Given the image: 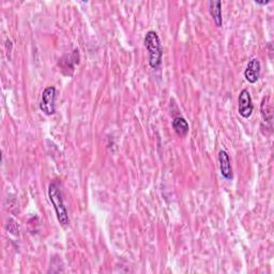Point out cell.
<instances>
[{
  "instance_id": "cell-1",
  "label": "cell",
  "mask_w": 274,
  "mask_h": 274,
  "mask_svg": "<svg viewBox=\"0 0 274 274\" xmlns=\"http://www.w3.org/2000/svg\"><path fill=\"white\" fill-rule=\"evenodd\" d=\"M145 47L149 54V65L152 69H158L162 65L163 50L160 38L155 31L150 30L146 33L144 40Z\"/></svg>"
},
{
  "instance_id": "cell-2",
  "label": "cell",
  "mask_w": 274,
  "mask_h": 274,
  "mask_svg": "<svg viewBox=\"0 0 274 274\" xmlns=\"http://www.w3.org/2000/svg\"><path fill=\"white\" fill-rule=\"evenodd\" d=\"M48 197L49 200L54 206V209L56 211V215L61 225H68L69 224V215L68 211L65 206V201L63 198V193L60 191V188L58 183L52 182L48 187Z\"/></svg>"
},
{
  "instance_id": "cell-3",
  "label": "cell",
  "mask_w": 274,
  "mask_h": 274,
  "mask_svg": "<svg viewBox=\"0 0 274 274\" xmlns=\"http://www.w3.org/2000/svg\"><path fill=\"white\" fill-rule=\"evenodd\" d=\"M56 88L55 87H47L42 92L41 102H40V109L44 113L51 116L56 112Z\"/></svg>"
},
{
  "instance_id": "cell-4",
  "label": "cell",
  "mask_w": 274,
  "mask_h": 274,
  "mask_svg": "<svg viewBox=\"0 0 274 274\" xmlns=\"http://www.w3.org/2000/svg\"><path fill=\"white\" fill-rule=\"evenodd\" d=\"M238 102H239V107H238L239 114L245 119L250 118L254 109L250 91L247 89H243L239 94V100H238Z\"/></svg>"
},
{
  "instance_id": "cell-5",
  "label": "cell",
  "mask_w": 274,
  "mask_h": 274,
  "mask_svg": "<svg viewBox=\"0 0 274 274\" xmlns=\"http://www.w3.org/2000/svg\"><path fill=\"white\" fill-rule=\"evenodd\" d=\"M261 65L257 58H253L249 61L247 67L244 71V77L249 83L255 84L259 79Z\"/></svg>"
},
{
  "instance_id": "cell-6",
  "label": "cell",
  "mask_w": 274,
  "mask_h": 274,
  "mask_svg": "<svg viewBox=\"0 0 274 274\" xmlns=\"http://www.w3.org/2000/svg\"><path fill=\"white\" fill-rule=\"evenodd\" d=\"M218 162H220V171L226 180H232L234 178L233 167L231 163V158H229L228 153L225 150H221L218 153Z\"/></svg>"
},
{
  "instance_id": "cell-7",
  "label": "cell",
  "mask_w": 274,
  "mask_h": 274,
  "mask_svg": "<svg viewBox=\"0 0 274 274\" xmlns=\"http://www.w3.org/2000/svg\"><path fill=\"white\" fill-rule=\"evenodd\" d=\"M209 11L217 27H222L223 17H222V3L220 0H211L209 3Z\"/></svg>"
},
{
  "instance_id": "cell-8",
  "label": "cell",
  "mask_w": 274,
  "mask_h": 274,
  "mask_svg": "<svg viewBox=\"0 0 274 274\" xmlns=\"http://www.w3.org/2000/svg\"><path fill=\"white\" fill-rule=\"evenodd\" d=\"M173 129L176 132V134L180 137L187 136L189 133V130H190L188 121L185 120L183 117H175L174 118Z\"/></svg>"
},
{
  "instance_id": "cell-9",
  "label": "cell",
  "mask_w": 274,
  "mask_h": 274,
  "mask_svg": "<svg viewBox=\"0 0 274 274\" xmlns=\"http://www.w3.org/2000/svg\"><path fill=\"white\" fill-rule=\"evenodd\" d=\"M269 104V96H264L261 102V117L263 122H272V112Z\"/></svg>"
},
{
  "instance_id": "cell-10",
  "label": "cell",
  "mask_w": 274,
  "mask_h": 274,
  "mask_svg": "<svg viewBox=\"0 0 274 274\" xmlns=\"http://www.w3.org/2000/svg\"><path fill=\"white\" fill-rule=\"evenodd\" d=\"M255 4L260 5V6H266V5L270 4V0H266V2H259V0H255Z\"/></svg>"
}]
</instances>
